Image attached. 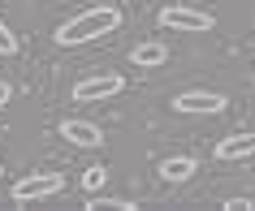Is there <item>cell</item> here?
<instances>
[{"label":"cell","mask_w":255,"mask_h":211,"mask_svg":"<svg viewBox=\"0 0 255 211\" xmlns=\"http://www.w3.org/2000/svg\"><path fill=\"white\" fill-rule=\"evenodd\" d=\"M160 26H164V30H190V35H208V30H212V13H203V9H182V4H169V9H160Z\"/></svg>","instance_id":"277c9868"},{"label":"cell","mask_w":255,"mask_h":211,"mask_svg":"<svg viewBox=\"0 0 255 211\" xmlns=\"http://www.w3.org/2000/svg\"><path fill=\"white\" fill-rule=\"evenodd\" d=\"M13 52H17V35L0 22V56H13Z\"/></svg>","instance_id":"7c38bea8"},{"label":"cell","mask_w":255,"mask_h":211,"mask_svg":"<svg viewBox=\"0 0 255 211\" xmlns=\"http://www.w3.org/2000/svg\"><path fill=\"white\" fill-rule=\"evenodd\" d=\"M177 112H190V117H208V112H221L225 108V95H216V91H182L173 99Z\"/></svg>","instance_id":"5b68a950"},{"label":"cell","mask_w":255,"mask_h":211,"mask_svg":"<svg viewBox=\"0 0 255 211\" xmlns=\"http://www.w3.org/2000/svg\"><path fill=\"white\" fill-rule=\"evenodd\" d=\"M61 190H65V177H61V172H30V177L13 181V203L26 207L35 198H52V194H61Z\"/></svg>","instance_id":"7a4b0ae2"},{"label":"cell","mask_w":255,"mask_h":211,"mask_svg":"<svg viewBox=\"0 0 255 211\" xmlns=\"http://www.w3.org/2000/svg\"><path fill=\"white\" fill-rule=\"evenodd\" d=\"M121 91H126V78L121 73H95V78H82L74 86V99L78 104H100V99H113Z\"/></svg>","instance_id":"3957f363"},{"label":"cell","mask_w":255,"mask_h":211,"mask_svg":"<svg viewBox=\"0 0 255 211\" xmlns=\"http://www.w3.org/2000/svg\"><path fill=\"white\" fill-rule=\"evenodd\" d=\"M221 211H255V203H251V198H225Z\"/></svg>","instance_id":"4fadbf2b"},{"label":"cell","mask_w":255,"mask_h":211,"mask_svg":"<svg viewBox=\"0 0 255 211\" xmlns=\"http://www.w3.org/2000/svg\"><path fill=\"white\" fill-rule=\"evenodd\" d=\"M9 99H13V86H9V82H0V108L9 104Z\"/></svg>","instance_id":"5bb4252c"},{"label":"cell","mask_w":255,"mask_h":211,"mask_svg":"<svg viewBox=\"0 0 255 211\" xmlns=\"http://www.w3.org/2000/svg\"><path fill=\"white\" fill-rule=\"evenodd\" d=\"M121 26V13L113 4H95V9H82L78 17H69L65 26L56 30V43L61 48H78V43H91L100 35H113Z\"/></svg>","instance_id":"6da1fadb"},{"label":"cell","mask_w":255,"mask_h":211,"mask_svg":"<svg viewBox=\"0 0 255 211\" xmlns=\"http://www.w3.org/2000/svg\"><path fill=\"white\" fill-rule=\"evenodd\" d=\"M251 155H255V134H234V138H221L216 142V159H225V164L251 159Z\"/></svg>","instance_id":"52a82bcc"},{"label":"cell","mask_w":255,"mask_h":211,"mask_svg":"<svg viewBox=\"0 0 255 211\" xmlns=\"http://www.w3.org/2000/svg\"><path fill=\"white\" fill-rule=\"evenodd\" d=\"M104 207H113V211H138L134 203H121V198H91L82 211H104Z\"/></svg>","instance_id":"30bf717a"},{"label":"cell","mask_w":255,"mask_h":211,"mask_svg":"<svg viewBox=\"0 0 255 211\" xmlns=\"http://www.w3.org/2000/svg\"><path fill=\"white\" fill-rule=\"evenodd\" d=\"M61 138H69L74 146H100V142H104L100 125H91V121H78V117L61 121Z\"/></svg>","instance_id":"8992f818"},{"label":"cell","mask_w":255,"mask_h":211,"mask_svg":"<svg viewBox=\"0 0 255 211\" xmlns=\"http://www.w3.org/2000/svg\"><path fill=\"white\" fill-rule=\"evenodd\" d=\"M195 172H199V164H195L190 155H169V159H160V177H164V181H190Z\"/></svg>","instance_id":"ba28073f"},{"label":"cell","mask_w":255,"mask_h":211,"mask_svg":"<svg viewBox=\"0 0 255 211\" xmlns=\"http://www.w3.org/2000/svg\"><path fill=\"white\" fill-rule=\"evenodd\" d=\"M130 61H134L138 69H156V65L169 61V48H164V43H138L134 52H130Z\"/></svg>","instance_id":"9c48e42d"},{"label":"cell","mask_w":255,"mask_h":211,"mask_svg":"<svg viewBox=\"0 0 255 211\" xmlns=\"http://www.w3.org/2000/svg\"><path fill=\"white\" fill-rule=\"evenodd\" d=\"M104 181H108V168H100V164H95V168H87V172H82V185H87L91 194H95V190H100V185H104Z\"/></svg>","instance_id":"8fae6325"}]
</instances>
